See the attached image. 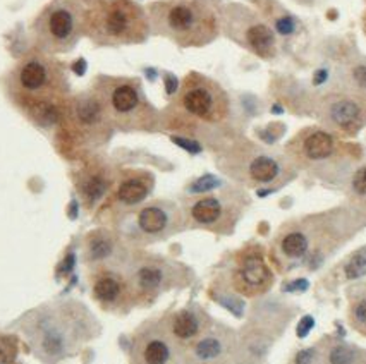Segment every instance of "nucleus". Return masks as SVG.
I'll use <instances>...</instances> for the list:
<instances>
[{"label": "nucleus", "mask_w": 366, "mask_h": 364, "mask_svg": "<svg viewBox=\"0 0 366 364\" xmlns=\"http://www.w3.org/2000/svg\"><path fill=\"white\" fill-rule=\"evenodd\" d=\"M133 248L122 239L116 228L99 227L83 237L81 258L88 270L105 266H124Z\"/></svg>", "instance_id": "22"}, {"label": "nucleus", "mask_w": 366, "mask_h": 364, "mask_svg": "<svg viewBox=\"0 0 366 364\" xmlns=\"http://www.w3.org/2000/svg\"><path fill=\"white\" fill-rule=\"evenodd\" d=\"M162 131L197 139L219 151L237 136L231 95L222 84L191 71L162 112Z\"/></svg>", "instance_id": "2"}, {"label": "nucleus", "mask_w": 366, "mask_h": 364, "mask_svg": "<svg viewBox=\"0 0 366 364\" xmlns=\"http://www.w3.org/2000/svg\"><path fill=\"white\" fill-rule=\"evenodd\" d=\"M249 2L257 7L258 14L270 24L277 36L291 38L300 33V21L279 0H249Z\"/></svg>", "instance_id": "28"}, {"label": "nucleus", "mask_w": 366, "mask_h": 364, "mask_svg": "<svg viewBox=\"0 0 366 364\" xmlns=\"http://www.w3.org/2000/svg\"><path fill=\"white\" fill-rule=\"evenodd\" d=\"M14 328L41 364H62L100 337L102 325L78 299H55L24 313Z\"/></svg>", "instance_id": "3"}, {"label": "nucleus", "mask_w": 366, "mask_h": 364, "mask_svg": "<svg viewBox=\"0 0 366 364\" xmlns=\"http://www.w3.org/2000/svg\"><path fill=\"white\" fill-rule=\"evenodd\" d=\"M347 320L355 332L366 337V280L347 287Z\"/></svg>", "instance_id": "29"}, {"label": "nucleus", "mask_w": 366, "mask_h": 364, "mask_svg": "<svg viewBox=\"0 0 366 364\" xmlns=\"http://www.w3.org/2000/svg\"><path fill=\"white\" fill-rule=\"evenodd\" d=\"M366 226V205L349 203L339 208L291 218L279 227L268 260L287 273L300 266L318 270Z\"/></svg>", "instance_id": "1"}, {"label": "nucleus", "mask_w": 366, "mask_h": 364, "mask_svg": "<svg viewBox=\"0 0 366 364\" xmlns=\"http://www.w3.org/2000/svg\"><path fill=\"white\" fill-rule=\"evenodd\" d=\"M127 355L129 364H193L188 347L170 335L160 316L147 320L134 330Z\"/></svg>", "instance_id": "17"}, {"label": "nucleus", "mask_w": 366, "mask_h": 364, "mask_svg": "<svg viewBox=\"0 0 366 364\" xmlns=\"http://www.w3.org/2000/svg\"><path fill=\"white\" fill-rule=\"evenodd\" d=\"M89 90L99 98L110 124L121 133H159L162 112L148 98L143 83L129 76L99 74Z\"/></svg>", "instance_id": "8"}, {"label": "nucleus", "mask_w": 366, "mask_h": 364, "mask_svg": "<svg viewBox=\"0 0 366 364\" xmlns=\"http://www.w3.org/2000/svg\"><path fill=\"white\" fill-rule=\"evenodd\" d=\"M55 131L59 151L71 162H79L89 155L99 153L116 133L92 90L71 96L61 124Z\"/></svg>", "instance_id": "9"}, {"label": "nucleus", "mask_w": 366, "mask_h": 364, "mask_svg": "<svg viewBox=\"0 0 366 364\" xmlns=\"http://www.w3.org/2000/svg\"><path fill=\"white\" fill-rule=\"evenodd\" d=\"M251 200L241 186L224 184L215 191L189 196L182 205L188 228L231 236L249 208Z\"/></svg>", "instance_id": "13"}, {"label": "nucleus", "mask_w": 366, "mask_h": 364, "mask_svg": "<svg viewBox=\"0 0 366 364\" xmlns=\"http://www.w3.org/2000/svg\"><path fill=\"white\" fill-rule=\"evenodd\" d=\"M227 283L236 294L244 298H263L275 282V273L268 263V255L262 244L251 243L234 253Z\"/></svg>", "instance_id": "18"}, {"label": "nucleus", "mask_w": 366, "mask_h": 364, "mask_svg": "<svg viewBox=\"0 0 366 364\" xmlns=\"http://www.w3.org/2000/svg\"><path fill=\"white\" fill-rule=\"evenodd\" d=\"M210 295L217 304H220V306L225 308L229 313H232L236 318H242V316H244V311H246L244 300H242L239 298V294H236L227 283L215 282L210 289Z\"/></svg>", "instance_id": "32"}, {"label": "nucleus", "mask_w": 366, "mask_h": 364, "mask_svg": "<svg viewBox=\"0 0 366 364\" xmlns=\"http://www.w3.org/2000/svg\"><path fill=\"white\" fill-rule=\"evenodd\" d=\"M237 349V332L215 321L208 332L188 347L193 364H234Z\"/></svg>", "instance_id": "23"}, {"label": "nucleus", "mask_w": 366, "mask_h": 364, "mask_svg": "<svg viewBox=\"0 0 366 364\" xmlns=\"http://www.w3.org/2000/svg\"><path fill=\"white\" fill-rule=\"evenodd\" d=\"M335 282H357L366 278V246L357 248L334 270Z\"/></svg>", "instance_id": "30"}, {"label": "nucleus", "mask_w": 366, "mask_h": 364, "mask_svg": "<svg viewBox=\"0 0 366 364\" xmlns=\"http://www.w3.org/2000/svg\"><path fill=\"white\" fill-rule=\"evenodd\" d=\"M153 189H155V176L150 171H144V168L117 171L112 191L99 213L107 211L109 218L116 223L119 218L144 205L152 196Z\"/></svg>", "instance_id": "20"}, {"label": "nucleus", "mask_w": 366, "mask_h": 364, "mask_svg": "<svg viewBox=\"0 0 366 364\" xmlns=\"http://www.w3.org/2000/svg\"><path fill=\"white\" fill-rule=\"evenodd\" d=\"M203 2H207V4H210L212 7H215L217 11L220 9V7L224 6V0H203Z\"/></svg>", "instance_id": "40"}, {"label": "nucleus", "mask_w": 366, "mask_h": 364, "mask_svg": "<svg viewBox=\"0 0 366 364\" xmlns=\"http://www.w3.org/2000/svg\"><path fill=\"white\" fill-rule=\"evenodd\" d=\"M12 107L38 129H57L71 100L69 71L57 57L31 49L4 74Z\"/></svg>", "instance_id": "4"}, {"label": "nucleus", "mask_w": 366, "mask_h": 364, "mask_svg": "<svg viewBox=\"0 0 366 364\" xmlns=\"http://www.w3.org/2000/svg\"><path fill=\"white\" fill-rule=\"evenodd\" d=\"M308 287H310V283H308V280H306V278H296V280L284 283L282 292H286V294H295V292L308 290Z\"/></svg>", "instance_id": "39"}, {"label": "nucleus", "mask_w": 366, "mask_h": 364, "mask_svg": "<svg viewBox=\"0 0 366 364\" xmlns=\"http://www.w3.org/2000/svg\"><path fill=\"white\" fill-rule=\"evenodd\" d=\"M295 2L300 4V6H305V7H313L318 0H295Z\"/></svg>", "instance_id": "42"}, {"label": "nucleus", "mask_w": 366, "mask_h": 364, "mask_svg": "<svg viewBox=\"0 0 366 364\" xmlns=\"http://www.w3.org/2000/svg\"><path fill=\"white\" fill-rule=\"evenodd\" d=\"M174 143H176L177 146H181L182 150L189 151V153L197 155V153H202L203 151V145L202 143H198L197 139H191V138H186V136H179V134H172L170 136Z\"/></svg>", "instance_id": "37"}, {"label": "nucleus", "mask_w": 366, "mask_h": 364, "mask_svg": "<svg viewBox=\"0 0 366 364\" xmlns=\"http://www.w3.org/2000/svg\"><path fill=\"white\" fill-rule=\"evenodd\" d=\"M84 36L100 49L147 44L152 36L147 7L136 0H102L86 7Z\"/></svg>", "instance_id": "10"}, {"label": "nucleus", "mask_w": 366, "mask_h": 364, "mask_svg": "<svg viewBox=\"0 0 366 364\" xmlns=\"http://www.w3.org/2000/svg\"><path fill=\"white\" fill-rule=\"evenodd\" d=\"M284 153L297 172H306L329 186H347L361 162V148L322 126L301 129L284 146Z\"/></svg>", "instance_id": "5"}, {"label": "nucleus", "mask_w": 366, "mask_h": 364, "mask_svg": "<svg viewBox=\"0 0 366 364\" xmlns=\"http://www.w3.org/2000/svg\"><path fill=\"white\" fill-rule=\"evenodd\" d=\"M315 364H366V350L337 337H323L317 342Z\"/></svg>", "instance_id": "27"}, {"label": "nucleus", "mask_w": 366, "mask_h": 364, "mask_svg": "<svg viewBox=\"0 0 366 364\" xmlns=\"http://www.w3.org/2000/svg\"><path fill=\"white\" fill-rule=\"evenodd\" d=\"M220 35L262 61H274L279 54V38L258 11L239 2H224L219 9Z\"/></svg>", "instance_id": "15"}, {"label": "nucleus", "mask_w": 366, "mask_h": 364, "mask_svg": "<svg viewBox=\"0 0 366 364\" xmlns=\"http://www.w3.org/2000/svg\"><path fill=\"white\" fill-rule=\"evenodd\" d=\"M346 189L352 203L366 205V163L357 165L356 171L349 177Z\"/></svg>", "instance_id": "33"}, {"label": "nucleus", "mask_w": 366, "mask_h": 364, "mask_svg": "<svg viewBox=\"0 0 366 364\" xmlns=\"http://www.w3.org/2000/svg\"><path fill=\"white\" fill-rule=\"evenodd\" d=\"M76 2L83 4L84 7H93V6H97V4H100L102 0H76Z\"/></svg>", "instance_id": "41"}, {"label": "nucleus", "mask_w": 366, "mask_h": 364, "mask_svg": "<svg viewBox=\"0 0 366 364\" xmlns=\"http://www.w3.org/2000/svg\"><path fill=\"white\" fill-rule=\"evenodd\" d=\"M117 171L105 156L93 153L79 160L78 167L72 171V184L84 210L95 211L107 201L116 182Z\"/></svg>", "instance_id": "19"}, {"label": "nucleus", "mask_w": 366, "mask_h": 364, "mask_svg": "<svg viewBox=\"0 0 366 364\" xmlns=\"http://www.w3.org/2000/svg\"><path fill=\"white\" fill-rule=\"evenodd\" d=\"M19 337L0 333V364H18L19 361Z\"/></svg>", "instance_id": "34"}, {"label": "nucleus", "mask_w": 366, "mask_h": 364, "mask_svg": "<svg viewBox=\"0 0 366 364\" xmlns=\"http://www.w3.org/2000/svg\"><path fill=\"white\" fill-rule=\"evenodd\" d=\"M315 328V318L312 315H305L303 318L297 321L296 327V335L300 338H306L310 335V332Z\"/></svg>", "instance_id": "38"}, {"label": "nucleus", "mask_w": 366, "mask_h": 364, "mask_svg": "<svg viewBox=\"0 0 366 364\" xmlns=\"http://www.w3.org/2000/svg\"><path fill=\"white\" fill-rule=\"evenodd\" d=\"M124 270L138 298L139 306L155 303L165 292L188 287L194 273L189 266L172 258L153 255L142 248H133Z\"/></svg>", "instance_id": "12"}, {"label": "nucleus", "mask_w": 366, "mask_h": 364, "mask_svg": "<svg viewBox=\"0 0 366 364\" xmlns=\"http://www.w3.org/2000/svg\"><path fill=\"white\" fill-rule=\"evenodd\" d=\"M217 168L241 188L275 191L297 176V168L284 151H275L246 138L234 141L217 151Z\"/></svg>", "instance_id": "6"}, {"label": "nucleus", "mask_w": 366, "mask_h": 364, "mask_svg": "<svg viewBox=\"0 0 366 364\" xmlns=\"http://www.w3.org/2000/svg\"><path fill=\"white\" fill-rule=\"evenodd\" d=\"M363 29H365V35H366V12H365V16H363Z\"/></svg>", "instance_id": "43"}, {"label": "nucleus", "mask_w": 366, "mask_h": 364, "mask_svg": "<svg viewBox=\"0 0 366 364\" xmlns=\"http://www.w3.org/2000/svg\"><path fill=\"white\" fill-rule=\"evenodd\" d=\"M147 12L152 36L181 49H203L220 36L219 11L203 0H153Z\"/></svg>", "instance_id": "7"}, {"label": "nucleus", "mask_w": 366, "mask_h": 364, "mask_svg": "<svg viewBox=\"0 0 366 364\" xmlns=\"http://www.w3.org/2000/svg\"><path fill=\"white\" fill-rule=\"evenodd\" d=\"M317 344L312 347H305V349H300L295 355H292L291 363L289 364H315L317 363Z\"/></svg>", "instance_id": "36"}, {"label": "nucleus", "mask_w": 366, "mask_h": 364, "mask_svg": "<svg viewBox=\"0 0 366 364\" xmlns=\"http://www.w3.org/2000/svg\"><path fill=\"white\" fill-rule=\"evenodd\" d=\"M89 290L102 310L114 315H127L139 306L124 266L89 270Z\"/></svg>", "instance_id": "21"}, {"label": "nucleus", "mask_w": 366, "mask_h": 364, "mask_svg": "<svg viewBox=\"0 0 366 364\" xmlns=\"http://www.w3.org/2000/svg\"><path fill=\"white\" fill-rule=\"evenodd\" d=\"M313 112L322 128L340 138H352L366 128V95L339 86L322 93Z\"/></svg>", "instance_id": "16"}, {"label": "nucleus", "mask_w": 366, "mask_h": 364, "mask_svg": "<svg viewBox=\"0 0 366 364\" xmlns=\"http://www.w3.org/2000/svg\"><path fill=\"white\" fill-rule=\"evenodd\" d=\"M277 335L254 323H246L237 332V349L234 364H262L270 354Z\"/></svg>", "instance_id": "25"}, {"label": "nucleus", "mask_w": 366, "mask_h": 364, "mask_svg": "<svg viewBox=\"0 0 366 364\" xmlns=\"http://www.w3.org/2000/svg\"><path fill=\"white\" fill-rule=\"evenodd\" d=\"M160 318L170 335L184 347L197 342L215 323V320L199 304H188L176 311L165 313Z\"/></svg>", "instance_id": "24"}, {"label": "nucleus", "mask_w": 366, "mask_h": 364, "mask_svg": "<svg viewBox=\"0 0 366 364\" xmlns=\"http://www.w3.org/2000/svg\"><path fill=\"white\" fill-rule=\"evenodd\" d=\"M114 227L131 248H143L177 236L188 228V223L181 205L170 200H153L119 218Z\"/></svg>", "instance_id": "14"}, {"label": "nucleus", "mask_w": 366, "mask_h": 364, "mask_svg": "<svg viewBox=\"0 0 366 364\" xmlns=\"http://www.w3.org/2000/svg\"><path fill=\"white\" fill-rule=\"evenodd\" d=\"M86 7L76 0H50L33 19V49L57 57L69 54L84 36Z\"/></svg>", "instance_id": "11"}, {"label": "nucleus", "mask_w": 366, "mask_h": 364, "mask_svg": "<svg viewBox=\"0 0 366 364\" xmlns=\"http://www.w3.org/2000/svg\"><path fill=\"white\" fill-rule=\"evenodd\" d=\"M296 306L284 299L263 298L253 304L248 321L280 337L296 316Z\"/></svg>", "instance_id": "26"}, {"label": "nucleus", "mask_w": 366, "mask_h": 364, "mask_svg": "<svg viewBox=\"0 0 366 364\" xmlns=\"http://www.w3.org/2000/svg\"><path fill=\"white\" fill-rule=\"evenodd\" d=\"M225 182L222 179H219L217 176H212V173H205V176L198 177L197 181H193L191 184L186 188V194L188 196H199V194H207L215 191V189L222 188Z\"/></svg>", "instance_id": "35"}, {"label": "nucleus", "mask_w": 366, "mask_h": 364, "mask_svg": "<svg viewBox=\"0 0 366 364\" xmlns=\"http://www.w3.org/2000/svg\"><path fill=\"white\" fill-rule=\"evenodd\" d=\"M340 86L366 95V59L351 57L340 67Z\"/></svg>", "instance_id": "31"}]
</instances>
